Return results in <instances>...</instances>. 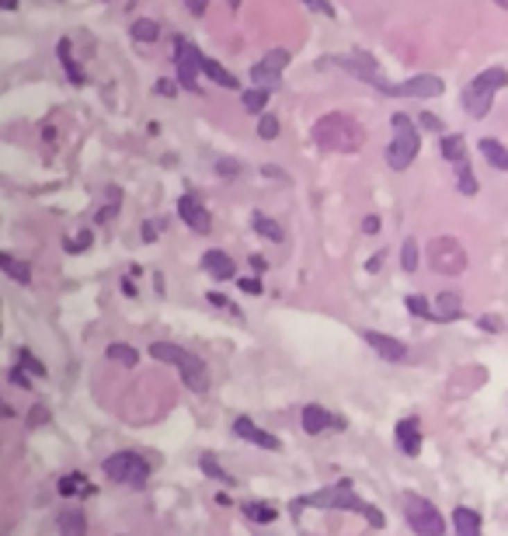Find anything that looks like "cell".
Returning a JSON list of instances; mask_svg holds the SVG:
<instances>
[{"label":"cell","mask_w":508,"mask_h":536,"mask_svg":"<svg viewBox=\"0 0 508 536\" xmlns=\"http://www.w3.org/2000/svg\"><path fill=\"white\" fill-rule=\"evenodd\" d=\"M362 126L345 112H328L314 122V143L324 153H355L362 146Z\"/></svg>","instance_id":"obj_1"},{"label":"cell","mask_w":508,"mask_h":536,"mask_svg":"<svg viewBox=\"0 0 508 536\" xmlns=\"http://www.w3.org/2000/svg\"><path fill=\"white\" fill-rule=\"evenodd\" d=\"M303 505H310V508H341V512H359V515H366V522H369V526H376V529L387 522V519H383V512H380L376 505L362 501V498L352 491V480H338V484H331V487H321L317 494L300 498L293 508H303Z\"/></svg>","instance_id":"obj_2"},{"label":"cell","mask_w":508,"mask_h":536,"mask_svg":"<svg viewBox=\"0 0 508 536\" xmlns=\"http://www.w3.org/2000/svg\"><path fill=\"white\" fill-rule=\"evenodd\" d=\"M150 355L157 362L178 366V373H181V380H185L188 390H195V394H205L209 390V369H205V362L195 352H188V349L174 345V342H153L150 345Z\"/></svg>","instance_id":"obj_3"},{"label":"cell","mask_w":508,"mask_h":536,"mask_svg":"<svg viewBox=\"0 0 508 536\" xmlns=\"http://www.w3.org/2000/svg\"><path fill=\"white\" fill-rule=\"evenodd\" d=\"M501 87H508V70H505V67H491V70L477 74V77L466 84V91H463V112L473 115V119H484L487 108H491V98H494Z\"/></svg>","instance_id":"obj_4"},{"label":"cell","mask_w":508,"mask_h":536,"mask_svg":"<svg viewBox=\"0 0 508 536\" xmlns=\"http://www.w3.org/2000/svg\"><path fill=\"white\" fill-rule=\"evenodd\" d=\"M418 126H414V119L411 115H404V112H397L393 115V140H390V146H387V164L393 167V171H404V167H411V160L418 157Z\"/></svg>","instance_id":"obj_5"},{"label":"cell","mask_w":508,"mask_h":536,"mask_svg":"<svg viewBox=\"0 0 508 536\" xmlns=\"http://www.w3.org/2000/svg\"><path fill=\"white\" fill-rule=\"evenodd\" d=\"M105 477L115 480V484H129V487H143L146 477H150V463L146 456L133 453V449H122V453H112L105 463H101Z\"/></svg>","instance_id":"obj_6"},{"label":"cell","mask_w":508,"mask_h":536,"mask_svg":"<svg viewBox=\"0 0 508 536\" xmlns=\"http://www.w3.org/2000/svg\"><path fill=\"white\" fill-rule=\"evenodd\" d=\"M404 519H407V526H411L418 536H442V533H446V515H442L428 498L407 494V498H404Z\"/></svg>","instance_id":"obj_7"},{"label":"cell","mask_w":508,"mask_h":536,"mask_svg":"<svg viewBox=\"0 0 508 536\" xmlns=\"http://www.w3.org/2000/svg\"><path fill=\"white\" fill-rule=\"evenodd\" d=\"M428 265L435 268V272L442 276H463L466 272V251L456 237H435L428 244Z\"/></svg>","instance_id":"obj_8"},{"label":"cell","mask_w":508,"mask_h":536,"mask_svg":"<svg viewBox=\"0 0 508 536\" xmlns=\"http://www.w3.org/2000/svg\"><path fill=\"white\" fill-rule=\"evenodd\" d=\"M174 70H178V84H181L185 91H198V74H205V56L198 53V46L178 42Z\"/></svg>","instance_id":"obj_9"},{"label":"cell","mask_w":508,"mask_h":536,"mask_svg":"<svg viewBox=\"0 0 508 536\" xmlns=\"http://www.w3.org/2000/svg\"><path fill=\"white\" fill-rule=\"evenodd\" d=\"M446 91V84L435 77V74H418V77H407L400 84H390V98H439Z\"/></svg>","instance_id":"obj_10"},{"label":"cell","mask_w":508,"mask_h":536,"mask_svg":"<svg viewBox=\"0 0 508 536\" xmlns=\"http://www.w3.org/2000/svg\"><path fill=\"white\" fill-rule=\"evenodd\" d=\"M286 63H289V53H286V49H272L262 63L251 67V81L258 84V87H265V91H272V87L279 84V74H282Z\"/></svg>","instance_id":"obj_11"},{"label":"cell","mask_w":508,"mask_h":536,"mask_svg":"<svg viewBox=\"0 0 508 536\" xmlns=\"http://www.w3.org/2000/svg\"><path fill=\"white\" fill-rule=\"evenodd\" d=\"M338 67H345V70H352V77H359V81H366V84H373V87H380L383 94L390 91V84L380 77V70H376V63L366 56V53H352V56H338L335 60Z\"/></svg>","instance_id":"obj_12"},{"label":"cell","mask_w":508,"mask_h":536,"mask_svg":"<svg viewBox=\"0 0 508 536\" xmlns=\"http://www.w3.org/2000/svg\"><path fill=\"white\" fill-rule=\"evenodd\" d=\"M178 212H181V219H185V223H188L195 233H209V230H212V216L205 212L202 199H195L192 192L178 199Z\"/></svg>","instance_id":"obj_13"},{"label":"cell","mask_w":508,"mask_h":536,"mask_svg":"<svg viewBox=\"0 0 508 536\" xmlns=\"http://www.w3.org/2000/svg\"><path fill=\"white\" fill-rule=\"evenodd\" d=\"M362 342L380 355V359H387V362H404L407 359V345L404 342H397V338H390V335H380V331H362Z\"/></svg>","instance_id":"obj_14"},{"label":"cell","mask_w":508,"mask_h":536,"mask_svg":"<svg viewBox=\"0 0 508 536\" xmlns=\"http://www.w3.org/2000/svg\"><path fill=\"white\" fill-rule=\"evenodd\" d=\"M233 435L237 439H244V442H254V446H262V449H282V442L276 439V435H269L265 428H258L247 414H240V418H233Z\"/></svg>","instance_id":"obj_15"},{"label":"cell","mask_w":508,"mask_h":536,"mask_svg":"<svg viewBox=\"0 0 508 536\" xmlns=\"http://www.w3.org/2000/svg\"><path fill=\"white\" fill-rule=\"evenodd\" d=\"M202 272L205 276H212V279H219V283H226V279H233L237 276V265H233V258L230 254H223V251H205L202 254Z\"/></svg>","instance_id":"obj_16"},{"label":"cell","mask_w":508,"mask_h":536,"mask_svg":"<svg viewBox=\"0 0 508 536\" xmlns=\"http://www.w3.org/2000/svg\"><path fill=\"white\" fill-rule=\"evenodd\" d=\"M393 435H397V446H400L404 456H418L421 453V425H418V418H400Z\"/></svg>","instance_id":"obj_17"},{"label":"cell","mask_w":508,"mask_h":536,"mask_svg":"<svg viewBox=\"0 0 508 536\" xmlns=\"http://www.w3.org/2000/svg\"><path fill=\"white\" fill-rule=\"evenodd\" d=\"M335 425H341L328 408H321V404H307L303 408V432L307 435H321V432H328V428H335Z\"/></svg>","instance_id":"obj_18"},{"label":"cell","mask_w":508,"mask_h":536,"mask_svg":"<svg viewBox=\"0 0 508 536\" xmlns=\"http://www.w3.org/2000/svg\"><path fill=\"white\" fill-rule=\"evenodd\" d=\"M452 529H456V536H484L480 533V515L473 508H466V505L452 508Z\"/></svg>","instance_id":"obj_19"},{"label":"cell","mask_w":508,"mask_h":536,"mask_svg":"<svg viewBox=\"0 0 508 536\" xmlns=\"http://www.w3.org/2000/svg\"><path fill=\"white\" fill-rule=\"evenodd\" d=\"M459 314H463L459 293H439V296H435V307H432V321H456Z\"/></svg>","instance_id":"obj_20"},{"label":"cell","mask_w":508,"mask_h":536,"mask_svg":"<svg viewBox=\"0 0 508 536\" xmlns=\"http://www.w3.org/2000/svg\"><path fill=\"white\" fill-rule=\"evenodd\" d=\"M0 268H4V276H8V279H15V283H22V286L32 283V268H28L25 261H18L15 254H8V251L0 254Z\"/></svg>","instance_id":"obj_21"},{"label":"cell","mask_w":508,"mask_h":536,"mask_svg":"<svg viewBox=\"0 0 508 536\" xmlns=\"http://www.w3.org/2000/svg\"><path fill=\"white\" fill-rule=\"evenodd\" d=\"M240 512L247 515V522H258V526H269V522H276V519H279V512H276L269 501H244V505H240Z\"/></svg>","instance_id":"obj_22"},{"label":"cell","mask_w":508,"mask_h":536,"mask_svg":"<svg viewBox=\"0 0 508 536\" xmlns=\"http://www.w3.org/2000/svg\"><path fill=\"white\" fill-rule=\"evenodd\" d=\"M439 153H442L449 164H463V160H466V140H463L459 133L442 136V140H439Z\"/></svg>","instance_id":"obj_23"},{"label":"cell","mask_w":508,"mask_h":536,"mask_svg":"<svg viewBox=\"0 0 508 536\" xmlns=\"http://www.w3.org/2000/svg\"><path fill=\"white\" fill-rule=\"evenodd\" d=\"M56 56H60V63H63V70L70 74V81H74V84H84V81H87L84 67H77V60H74V53H70V39H60Z\"/></svg>","instance_id":"obj_24"},{"label":"cell","mask_w":508,"mask_h":536,"mask_svg":"<svg viewBox=\"0 0 508 536\" xmlns=\"http://www.w3.org/2000/svg\"><path fill=\"white\" fill-rule=\"evenodd\" d=\"M480 157H487L494 171H508V146H501L498 140H480Z\"/></svg>","instance_id":"obj_25"},{"label":"cell","mask_w":508,"mask_h":536,"mask_svg":"<svg viewBox=\"0 0 508 536\" xmlns=\"http://www.w3.org/2000/svg\"><path fill=\"white\" fill-rule=\"evenodd\" d=\"M56 522H60V533H63V536H84V529H87L84 512H74V508L60 512V515H56Z\"/></svg>","instance_id":"obj_26"},{"label":"cell","mask_w":508,"mask_h":536,"mask_svg":"<svg viewBox=\"0 0 508 536\" xmlns=\"http://www.w3.org/2000/svg\"><path fill=\"white\" fill-rule=\"evenodd\" d=\"M251 226L258 230V233H262L265 240H272V244H279V240L286 237V233H282V226H279L276 219H269L265 212H254V216H251Z\"/></svg>","instance_id":"obj_27"},{"label":"cell","mask_w":508,"mask_h":536,"mask_svg":"<svg viewBox=\"0 0 508 536\" xmlns=\"http://www.w3.org/2000/svg\"><path fill=\"white\" fill-rule=\"evenodd\" d=\"M60 494L70 498V494H94V484H87L84 474H67L60 477Z\"/></svg>","instance_id":"obj_28"},{"label":"cell","mask_w":508,"mask_h":536,"mask_svg":"<svg viewBox=\"0 0 508 536\" xmlns=\"http://www.w3.org/2000/svg\"><path fill=\"white\" fill-rule=\"evenodd\" d=\"M198 470H202L205 477H212V480H223V484H230V487H233V477H230V474H226V470L216 463V456H212V453H202V456H198Z\"/></svg>","instance_id":"obj_29"},{"label":"cell","mask_w":508,"mask_h":536,"mask_svg":"<svg viewBox=\"0 0 508 536\" xmlns=\"http://www.w3.org/2000/svg\"><path fill=\"white\" fill-rule=\"evenodd\" d=\"M205 74H209V81H212V84H219V87H226V91H233V87H237V77H233L230 70H223V67H219L216 60H209V56H205Z\"/></svg>","instance_id":"obj_30"},{"label":"cell","mask_w":508,"mask_h":536,"mask_svg":"<svg viewBox=\"0 0 508 536\" xmlns=\"http://www.w3.org/2000/svg\"><path fill=\"white\" fill-rule=\"evenodd\" d=\"M105 352H108V359H115V362H122V366H136V362H139V352H136L133 345H126V342H112Z\"/></svg>","instance_id":"obj_31"},{"label":"cell","mask_w":508,"mask_h":536,"mask_svg":"<svg viewBox=\"0 0 508 536\" xmlns=\"http://www.w3.org/2000/svg\"><path fill=\"white\" fill-rule=\"evenodd\" d=\"M244 112H254V115H262L265 105H269V91L265 87H254V91H244Z\"/></svg>","instance_id":"obj_32"},{"label":"cell","mask_w":508,"mask_h":536,"mask_svg":"<svg viewBox=\"0 0 508 536\" xmlns=\"http://www.w3.org/2000/svg\"><path fill=\"white\" fill-rule=\"evenodd\" d=\"M160 35V28H157V22H150V18H139L136 25H133V39L136 42H153Z\"/></svg>","instance_id":"obj_33"},{"label":"cell","mask_w":508,"mask_h":536,"mask_svg":"<svg viewBox=\"0 0 508 536\" xmlns=\"http://www.w3.org/2000/svg\"><path fill=\"white\" fill-rule=\"evenodd\" d=\"M456 181H459V192H463V195H477V178H473V171H470L466 160L456 164Z\"/></svg>","instance_id":"obj_34"},{"label":"cell","mask_w":508,"mask_h":536,"mask_svg":"<svg viewBox=\"0 0 508 536\" xmlns=\"http://www.w3.org/2000/svg\"><path fill=\"white\" fill-rule=\"evenodd\" d=\"M400 265H404V272H418V240L407 237L404 247H400Z\"/></svg>","instance_id":"obj_35"},{"label":"cell","mask_w":508,"mask_h":536,"mask_svg":"<svg viewBox=\"0 0 508 536\" xmlns=\"http://www.w3.org/2000/svg\"><path fill=\"white\" fill-rule=\"evenodd\" d=\"M258 136H262V140H276V136H279V119H276V115H262Z\"/></svg>","instance_id":"obj_36"},{"label":"cell","mask_w":508,"mask_h":536,"mask_svg":"<svg viewBox=\"0 0 508 536\" xmlns=\"http://www.w3.org/2000/svg\"><path fill=\"white\" fill-rule=\"evenodd\" d=\"M63 247H67L70 254H81V251H87V247H91V233H87V230H81V233H74Z\"/></svg>","instance_id":"obj_37"},{"label":"cell","mask_w":508,"mask_h":536,"mask_svg":"<svg viewBox=\"0 0 508 536\" xmlns=\"http://www.w3.org/2000/svg\"><path fill=\"white\" fill-rule=\"evenodd\" d=\"M407 310H411V314H418V317H428V321H432V307H428V300H425V296H418V293H411V296H407Z\"/></svg>","instance_id":"obj_38"},{"label":"cell","mask_w":508,"mask_h":536,"mask_svg":"<svg viewBox=\"0 0 508 536\" xmlns=\"http://www.w3.org/2000/svg\"><path fill=\"white\" fill-rule=\"evenodd\" d=\"M205 296H209V303H212V307H219V310H226L230 317H237V321H240V310H237V307H233L223 293H205Z\"/></svg>","instance_id":"obj_39"},{"label":"cell","mask_w":508,"mask_h":536,"mask_svg":"<svg viewBox=\"0 0 508 536\" xmlns=\"http://www.w3.org/2000/svg\"><path fill=\"white\" fill-rule=\"evenodd\" d=\"M8 380H11L15 387H22V390H28V387H32V376H28V369H25V366H15V369L8 373Z\"/></svg>","instance_id":"obj_40"},{"label":"cell","mask_w":508,"mask_h":536,"mask_svg":"<svg viewBox=\"0 0 508 536\" xmlns=\"http://www.w3.org/2000/svg\"><path fill=\"white\" fill-rule=\"evenodd\" d=\"M22 366H25L28 373H35V376H46V366H42V362H39V359H35L32 352H28V349L22 352Z\"/></svg>","instance_id":"obj_41"},{"label":"cell","mask_w":508,"mask_h":536,"mask_svg":"<svg viewBox=\"0 0 508 536\" xmlns=\"http://www.w3.org/2000/svg\"><path fill=\"white\" fill-rule=\"evenodd\" d=\"M303 4H307L310 11H317V15H324V18H335V8L328 4V0H303Z\"/></svg>","instance_id":"obj_42"},{"label":"cell","mask_w":508,"mask_h":536,"mask_svg":"<svg viewBox=\"0 0 508 536\" xmlns=\"http://www.w3.org/2000/svg\"><path fill=\"white\" fill-rule=\"evenodd\" d=\"M418 126H425V129H432V133H442V129H446V126H442L432 112H421V115H418Z\"/></svg>","instance_id":"obj_43"},{"label":"cell","mask_w":508,"mask_h":536,"mask_svg":"<svg viewBox=\"0 0 508 536\" xmlns=\"http://www.w3.org/2000/svg\"><path fill=\"white\" fill-rule=\"evenodd\" d=\"M262 174H265V178H279V181H286V185L293 181V178H289L282 167H276V164H265V167H262Z\"/></svg>","instance_id":"obj_44"},{"label":"cell","mask_w":508,"mask_h":536,"mask_svg":"<svg viewBox=\"0 0 508 536\" xmlns=\"http://www.w3.org/2000/svg\"><path fill=\"white\" fill-rule=\"evenodd\" d=\"M240 290L251 293V296H262V283L258 279H240Z\"/></svg>","instance_id":"obj_45"},{"label":"cell","mask_w":508,"mask_h":536,"mask_svg":"<svg viewBox=\"0 0 508 536\" xmlns=\"http://www.w3.org/2000/svg\"><path fill=\"white\" fill-rule=\"evenodd\" d=\"M185 8L198 18V15H205V8H209V0H185Z\"/></svg>","instance_id":"obj_46"},{"label":"cell","mask_w":508,"mask_h":536,"mask_svg":"<svg viewBox=\"0 0 508 536\" xmlns=\"http://www.w3.org/2000/svg\"><path fill=\"white\" fill-rule=\"evenodd\" d=\"M178 87H181V84H174V81H157V94H167V98H171Z\"/></svg>","instance_id":"obj_47"},{"label":"cell","mask_w":508,"mask_h":536,"mask_svg":"<svg viewBox=\"0 0 508 536\" xmlns=\"http://www.w3.org/2000/svg\"><path fill=\"white\" fill-rule=\"evenodd\" d=\"M216 171H219V174H226V178H233V174H237L240 167H237L233 160H219V164H216Z\"/></svg>","instance_id":"obj_48"},{"label":"cell","mask_w":508,"mask_h":536,"mask_svg":"<svg viewBox=\"0 0 508 536\" xmlns=\"http://www.w3.org/2000/svg\"><path fill=\"white\" fill-rule=\"evenodd\" d=\"M480 328L484 331H501V321L498 317H480Z\"/></svg>","instance_id":"obj_49"},{"label":"cell","mask_w":508,"mask_h":536,"mask_svg":"<svg viewBox=\"0 0 508 536\" xmlns=\"http://www.w3.org/2000/svg\"><path fill=\"white\" fill-rule=\"evenodd\" d=\"M362 230H366V233H376V230H380V219H376V216H366Z\"/></svg>","instance_id":"obj_50"},{"label":"cell","mask_w":508,"mask_h":536,"mask_svg":"<svg viewBox=\"0 0 508 536\" xmlns=\"http://www.w3.org/2000/svg\"><path fill=\"white\" fill-rule=\"evenodd\" d=\"M251 268H254V272H265V258L262 254H251Z\"/></svg>","instance_id":"obj_51"},{"label":"cell","mask_w":508,"mask_h":536,"mask_svg":"<svg viewBox=\"0 0 508 536\" xmlns=\"http://www.w3.org/2000/svg\"><path fill=\"white\" fill-rule=\"evenodd\" d=\"M112 216H115V206H105V209H101V212H98V219H101V223H108V219H112Z\"/></svg>","instance_id":"obj_52"},{"label":"cell","mask_w":508,"mask_h":536,"mask_svg":"<svg viewBox=\"0 0 508 536\" xmlns=\"http://www.w3.org/2000/svg\"><path fill=\"white\" fill-rule=\"evenodd\" d=\"M46 418H49V411H46V408H39V411H35V414H32V425H42V421H46Z\"/></svg>","instance_id":"obj_53"},{"label":"cell","mask_w":508,"mask_h":536,"mask_svg":"<svg viewBox=\"0 0 508 536\" xmlns=\"http://www.w3.org/2000/svg\"><path fill=\"white\" fill-rule=\"evenodd\" d=\"M380 265H383V254H373L369 258V272H380Z\"/></svg>","instance_id":"obj_54"},{"label":"cell","mask_w":508,"mask_h":536,"mask_svg":"<svg viewBox=\"0 0 508 536\" xmlns=\"http://www.w3.org/2000/svg\"><path fill=\"white\" fill-rule=\"evenodd\" d=\"M143 237H146V240H153V237H157V230H153V223H146V226H143Z\"/></svg>","instance_id":"obj_55"},{"label":"cell","mask_w":508,"mask_h":536,"mask_svg":"<svg viewBox=\"0 0 508 536\" xmlns=\"http://www.w3.org/2000/svg\"><path fill=\"white\" fill-rule=\"evenodd\" d=\"M0 8H4V11H15V8H18V0H0Z\"/></svg>","instance_id":"obj_56"},{"label":"cell","mask_w":508,"mask_h":536,"mask_svg":"<svg viewBox=\"0 0 508 536\" xmlns=\"http://www.w3.org/2000/svg\"><path fill=\"white\" fill-rule=\"evenodd\" d=\"M494 4H498V8H505V11H508V0H494Z\"/></svg>","instance_id":"obj_57"}]
</instances>
